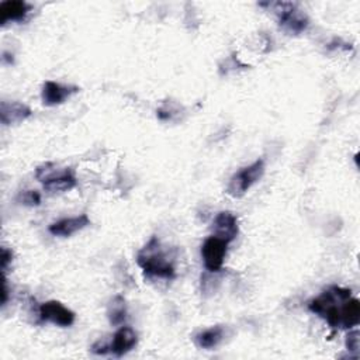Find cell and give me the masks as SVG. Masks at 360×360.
<instances>
[{
    "mask_svg": "<svg viewBox=\"0 0 360 360\" xmlns=\"http://www.w3.org/2000/svg\"><path fill=\"white\" fill-rule=\"evenodd\" d=\"M31 117V108L20 101L0 103V121L4 125H13L25 121Z\"/></svg>",
    "mask_w": 360,
    "mask_h": 360,
    "instance_id": "obj_12",
    "label": "cell"
},
{
    "mask_svg": "<svg viewBox=\"0 0 360 360\" xmlns=\"http://www.w3.org/2000/svg\"><path fill=\"white\" fill-rule=\"evenodd\" d=\"M138 343V333L131 326H121L108 343L110 352L117 357H121L131 352Z\"/></svg>",
    "mask_w": 360,
    "mask_h": 360,
    "instance_id": "obj_10",
    "label": "cell"
},
{
    "mask_svg": "<svg viewBox=\"0 0 360 360\" xmlns=\"http://www.w3.org/2000/svg\"><path fill=\"white\" fill-rule=\"evenodd\" d=\"M349 297H352L350 288L332 285L322 291L321 295L312 298L308 302V309L325 319L330 328L342 329V312Z\"/></svg>",
    "mask_w": 360,
    "mask_h": 360,
    "instance_id": "obj_1",
    "label": "cell"
},
{
    "mask_svg": "<svg viewBox=\"0 0 360 360\" xmlns=\"http://www.w3.org/2000/svg\"><path fill=\"white\" fill-rule=\"evenodd\" d=\"M31 6L22 0H6L0 4V14H1V24L10 21H21L25 18Z\"/></svg>",
    "mask_w": 360,
    "mask_h": 360,
    "instance_id": "obj_13",
    "label": "cell"
},
{
    "mask_svg": "<svg viewBox=\"0 0 360 360\" xmlns=\"http://www.w3.org/2000/svg\"><path fill=\"white\" fill-rule=\"evenodd\" d=\"M107 316L111 325L117 326L121 325L125 318H127V304L124 297L121 295H115L114 298L110 300L108 307H107Z\"/></svg>",
    "mask_w": 360,
    "mask_h": 360,
    "instance_id": "obj_15",
    "label": "cell"
},
{
    "mask_svg": "<svg viewBox=\"0 0 360 360\" xmlns=\"http://www.w3.org/2000/svg\"><path fill=\"white\" fill-rule=\"evenodd\" d=\"M136 262L149 277L170 280L176 276L173 259L169 252L163 249L156 236H152L150 240L138 252Z\"/></svg>",
    "mask_w": 360,
    "mask_h": 360,
    "instance_id": "obj_2",
    "label": "cell"
},
{
    "mask_svg": "<svg viewBox=\"0 0 360 360\" xmlns=\"http://www.w3.org/2000/svg\"><path fill=\"white\" fill-rule=\"evenodd\" d=\"M263 173H264V162L262 159H257L252 165L242 167L239 172H236L231 177L226 187V193L235 198L245 195L246 191L262 179Z\"/></svg>",
    "mask_w": 360,
    "mask_h": 360,
    "instance_id": "obj_4",
    "label": "cell"
},
{
    "mask_svg": "<svg viewBox=\"0 0 360 360\" xmlns=\"http://www.w3.org/2000/svg\"><path fill=\"white\" fill-rule=\"evenodd\" d=\"M278 14V27L288 35H298L307 30L309 20L304 11L297 8L292 3L273 4Z\"/></svg>",
    "mask_w": 360,
    "mask_h": 360,
    "instance_id": "obj_5",
    "label": "cell"
},
{
    "mask_svg": "<svg viewBox=\"0 0 360 360\" xmlns=\"http://www.w3.org/2000/svg\"><path fill=\"white\" fill-rule=\"evenodd\" d=\"M79 87L76 86H65L52 80H46L42 84V91H41V98L42 103L48 107L62 104L66 98H69L72 94L77 93Z\"/></svg>",
    "mask_w": 360,
    "mask_h": 360,
    "instance_id": "obj_9",
    "label": "cell"
},
{
    "mask_svg": "<svg viewBox=\"0 0 360 360\" xmlns=\"http://www.w3.org/2000/svg\"><path fill=\"white\" fill-rule=\"evenodd\" d=\"M38 316L42 322H52L58 326H70L75 322V314L59 301H46L39 305Z\"/></svg>",
    "mask_w": 360,
    "mask_h": 360,
    "instance_id": "obj_7",
    "label": "cell"
},
{
    "mask_svg": "<svg viewBox=\"0 0 360 360\" xmlns=\"http://www.w3.org/2000/svg\"><path fill=\"white\" fill-rule=\"evenodd\" d=\"M225 338V329L222 325H217V326H211L208 329H204L198 333L194 335L193 342L197 347L200 349H214L217 347Z\"/></svg>",
    "mask_w": 360,
    "mask_h": 360,
    "instance_id": "obj_14",
    "label": "cell"
},
{
    "mask_svg": "<svg viewBox=\"0 0 360 360\" xmlns=\"http://www.w3.org/2000/svg\"><path fill=\"white\" fill-rule=\"evenodd\" d=\"M18 201H21V204L34 207V205H39L41 204V195L35 190H27V191H22L18 195Z\"/></svg>",
    "mask_w": 360,
    "mask_h": 360,
    "instance_id": "obj_16",
    "label": "cell"
},
{
    "mask_svg": "<svg viewBox=\"0 0 360 360\" xmlns=\"http://www.w3.org/2000/svg\"><path fill=\"white\" fill-rule=\"evenodd\" d=\"M89 224H90L89 217L86 214H82V215H77V217H70V218L59 219V221L51 224L48 231L53 236L68 238V236L76 233L77 231L86 228Z\"/></svg>",
    "mask_w": 360,
    "mask_h": 360,
    "instance_id": "obj_11",
    "label": "cell"
},
{
    "mask_svg": "<svg viewBox=\"0 0 360 360\" xmlns=\"http://www.w3.org/2000/svg\"><path fill=\"white\" fill-rule=\"evenodd\" d=\"M228 242L221 238L211 235L201 245V257L207 270L217 273L222 269L225 256H226Z\"/></svg>",
    "mask_w": 360,
    "mask_h": 360,
    "instance_id": "obj_6",
    "label": "cell"
},
{
    "mask_svg": "<svg viewBox=\"0 0 360 360\" xmlns=\"http://www.w3.org/2000/svg\"><path fill=\"white\" fill-rule=\"evenodd\" d=\"M211 231H212L214 236L221 238L228 243L232 242L238 236V232H239L238 219H236L235 214H232L231 211L218 212L217 217L214 218Z\"/></svg>",
    "mask_w": 360,
    "mask_h": 360,
    "instance_id": "obj_8",
    "label": "cell"
},
{
    "mask_svg": "<svg viewBox=\"0 0 360 360\" xmlns=\"http://www.w3.org/2000/svg\"><path fill=\"white\" fill-rule=\"evenodd\" d=\"M346 347L349 352H354L356 356L359 353V330H352L346 336Z\"/></svg>",
    "mask_w": 360,
    "mask_h": 360,
    "instance_id": "obj_17",
    "label": "cell"
},
{
    "mask_svg": "<svg viewBox=\"0 0 360 360\" xmlns=\"http://www.w3.org/2000/svg\"><path fill=\"white\" fill-rule=\"evenodd\" d=\"M35 177L49 193H62L76 186V177L70 167H58L55 163H44L37 167Z\"/></svg>",
    "mask_w": 360,
    "mask_h": 360,
    "instance_id": "obj_3",
    "label": "cell"
},
{
    "mask_svg": "<svg viewBox=\"0 0 360 360\" xmlns=\"http://www.w3.org/2000/svg\"><path fill=\"white\" fill-rule=\"evenodd\" d=\"M13 260V252L7 248H1V270L6 271L7 266L11 263Z\"/></svg>",
    "mask_w": 360,
    "mask_h": 360,
    "instance_id": "obj_18",
    "label": "cell"
}]
</instances>
